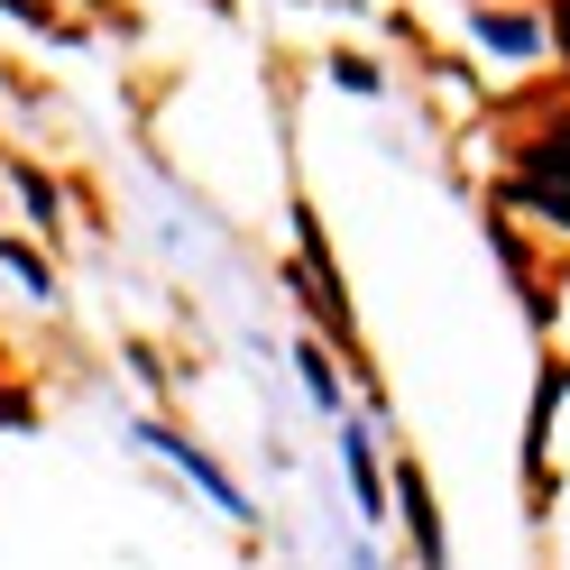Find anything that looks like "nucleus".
Wrapping results in <instances>:
<instances>
[{
    "mask_svg": "<svg viewBox=\"0 0 570 570\" xmlns=\"http://www.w3.org/2000/svg\"><path fill=\"white\" fill-rule=\"evenodd\" d=\"M552 38H561V56H570V0H561V10H552Z\"/></svg>",
    "mask_w": 570,
    "mask_h": 570,
    "instance_id": "3",
    "label": "nucleus"
},
{
    "mask_svg": "<svg viewBox=\"0 0 570 570\" xmlns=\"http://www.w3.org/2000/svg\"><path fill=\"white\" fill-rule=\"evenodd\" d=\"M515 203H524V212H543L552 230H570V185H515Z\"/></svg>",
    "mask_w": 570,
    "mask_h": 570,
    "instance_id": "2",
    "label": "nucleus"
},
{
    "mask_svg": "<svg viewBox=\"0 0 570 570\" xmlns=\"http://www.w3.org/2000/svg\"><path fill=\"white\" fill-rule=\"evenodd\" d=\"M515 185H570V129L533 138V148H524V175H515Z\"/></svg>",
    "mask_w": 570,
    "mask_h": 570,
    "instance_id": "1",
    "label": "nucleus"
}]
</instances>
